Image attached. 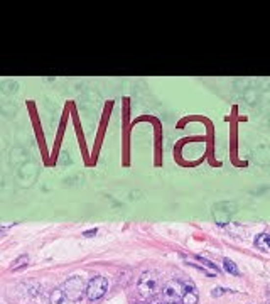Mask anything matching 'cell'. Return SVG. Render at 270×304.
<instances>
[{"label":"cell","mask_w":270,"mask_h":304,"mask_svg":"<svg viewBox=\"0 0 270 304\" xmlns=\"http://www.w3.org/2000/svg\"><path fill=\"white\" fill-rule=\"evenodd\" d=\"M137 291L144 299H152L155 294L162 291L161 279L155 272H144L137 282Z\"/></svg>","instance_id":"obj_1"},{"label":"cell","mask_w":270,"mask_h":304,"mask_svg":"<svg viewBox=\"0 0 270 304\" xmlns=\"http://www.w3.org/2000/svg\"><path fill=\"white\" fill-rule=\"evenodd\" d=\"M86 287H88V284L85 282L81 276H73L64 282L63 291L70 301L76 303L83 298V294H86Z\"/></svg>","instance_id":"obj_2"},{"label":"cell","mask_w":270,"mask_h":304,"mask_svg":"<svg viewBox=\"0 0 270 304\" xmlns=\"http://www.w3.org/2000/svg\"><path fill=\"white\" fill-rule=\"evenodd\" d=\"M97 233V228L95 230H90V231H85V237H90V235H95Z\"/></svg>","instance_id":"obj_11"},{"label":"cell","mask_w":270,"mask_h":304,"mask_svg":"<svg viewBox=\"0 0 270 304\" xmlns=\"http://www.w3.org/2000/svg\"><path fill=\"white\" fill-rule=\"evenodd\" d=\"M29 262V257L27 255H22V257H19L17 260H15V264H14V271H17V269H21V267H24L25 264Z\"/></svg>","instance_id":"obj_9"},{"label":"cell","mask_w":270,"mask_h":304,"mask_svg":"<svg viewBox=\"0 0 270 304\" xmlns=\"http://www.w3.org/2000/svg\"><path fill=\"white\" fill-rule=\"evenodd\" d=\"M169 304H176V303H169Z\"/></svg>","instance_id":"obj_12"},{"label":"cell","mask_w":270,"mask_h":304,"mask_svg":"<svg viewBox=\"0 0 270 304\" xmlns=\"http://www.w3.org/2000/svg\"><path fill=\"white\" fill-rule=\"evenodd\" d=\"M164 301H162V299H150L149 301V304H162Z\"/></svg>","instance_id":"obj_10"},{"label":"cell","mask_w":270,"mask_h":304,"mask_svg":"<svg viewBox=\"0 0 270 304\" xmlns=\"http://www.w3.org/2000/svg\"><path fill=\"white\" fill-rule=\"evenodd\" d=\"M182 304H197V292L195 287H186V292L182 296Z\"/></svg>","instance_id":"obj_6"},{"label":"cell","mask_w":270,"mask_h":304,"mask_svg":"<svg viewBox=\"0 0 270 304\" xmlns=\"http://www.w3.org/2000/svg\"><path fill=\"white\" fill-rule=\"evenodd\" d=\"M106 289H108V280L101 276H97L88 282V287H86V298L90 301H97V299L103 298Z\"/></svg>","instance_id":"obj_4"},{"label":"cell","mask_w":270,"mask_h":304,"mask_svg":"<svg viewBox=\"0 0 270 304\" xmlns=\"http://www.w3.org/2000/svg\"><path fill=\"white\" fill-rule=\"evenodd\" d=\"M70 299L66 298V294H64L63 289H56L54 292L51 294V303L52 304H66Z\"/></svg>","instance_id":"obj_7"},{"label":"cell","mask_w":270,"mask_h":304,"mask_svg":"<svg viewBox=\"0 0 270 304\" xmlns=\"http://www.w3.org/2000/svg\"><path fill=\"white\" fill-rule=\"evenodd\" d=\"M186 292V287L182 286L179 280H169L166 286H162L161 291V299L166 304L169 303H177V299H182Z\"/></svg>","instance_id":"obj_3"},{"label":"cell","mask_w":270,"mask_h":304,"mask_svg":"<svg viewBox=\"0 0 270 304\" xmlns=\"http://www.w3.org/2000/svg\"><path fill=\"white\" fill-rule=\"evenodd\" d=\"M257 249L264 250V252H270V233H262L257 237L255 240Z\"/></svg>","instance_id":"obj_5"},{"label":"cell","mask_w":270,"mask_h":304,"mask_svg":"<svg viewBox=\"0 0 270 304\" xmlns=\"http://www.w3.org/2000/svg\"><path fill=\"white\" fill-rule=\"evenodd\" d=\"M223 267H225L226 272L233 274V276H238V267L235 265L233 260H230V258H225V260H223Z\"/></svg>","instance_id":"obj_8"}]
</instances>
